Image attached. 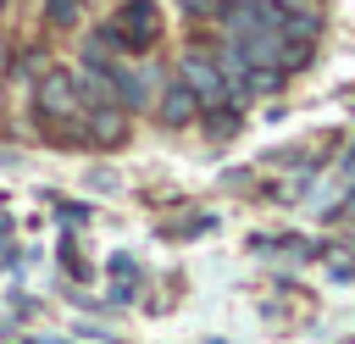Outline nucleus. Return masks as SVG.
<instances>
[{
    "label": "nucleus",
    "mask_w": 355,
    "mask_h": 344,
    "mask_svg": "<svg viewBox=\"0 0 355 344\" xmlns=\"http://www.w3.org/2000/svg\"><path fill=\"white\" fill-rule=\"evenodd\" d=\"M205 117V133L211 139H233L239 128H244V105L239 100H222V105H211V111H200Z\"/></svg>",
    "instance_id": "nucleus-8"
},
{
    "label": "nucleus",
    "mask_w": 355,
    "mask_h": 344,
    "mask_svg": "<svg viewBox=\"0 0 355 344\" xmlns=\"http://www.w3.org/2000/svg\"><path fill=\"white\" fill-rule=\"evenodd\" d=\"M161 67H150L144 55H122L116 67H111V89H116V105L128 111V117H139V111H150V100H155V89H161Z\"/></svg>",
    "instance_id": "nucleus-3"
},
{
    "label": "nucleus",
    "mask_w": 355,
    "mask_h": 344,
    "mask_svg": "<svg viewBox=\"0 0 355 344\" xmlns=\"http://www.w3.org/2000/svg\"><path fill=\"white\" fill-rule=\"evenodd\" d=\"M122 55H150L161 44V0H116V11L105 17Z\"/></svg>",
    "instance_id": "nucleus-1"
},
{
    "label": "nucleus",
    "mask_w": 355,
    "mask_h": 344,
    "mask_svg": "<svg viewBox=\"0 0 355 344\" xmlns=\"http://www.w3.org/2000/svg\"><path fill=\"white\" fill-rule=\"evenodd\" d=\"M283 39H288V33H277V28H255V33L239 39V50H244L250 67H277V61H283Z\"/></svg>",
    "instance_id": "nucleus-7"
},
{
    "label": "nucleus",
    "mask_w": 355,
    "mask_h": 344,
    "mask_svg": "<svg viewBox=\"0 0 355 344\" xmlns=\"http://www.w3.org/2000/svg\"><path fill=\"white\" fill-rule=\"evenodd\" d=\"M89 216H94V211H89L83 200H72V205H61V227H83Z\"/></svg>",
    "instance_id": "nucleus-11"
},
{
    "label": "nucleus",
    "mask_w": 355,
    "mask_h": 344,
    "mask_svg": "<svg viewBox=\"0 0 355 344\" xmlns=\"http://www.w3.org/2000/svg\"><path fill=\"white\" fill-rule=\"evenodd\" d=\"M211 6H216V0H183V11H189V17H211Z\"/></svg>",
    "instance_id": "nucleus-14"
},
{
    "label": "nucleus",
    "mask_w": 355,
    "mask_h": 344,
    "mask_svg": "<svg viewBox=\"0 0 355 344\" xmlns=\"http://www.w3.org/2000/svg\"><path fill=\"white\" fill-rule=\"evenodd\" d=\"M44 344H72V338H44Z\"/></svg>",
    "instance_id": "nucleus-15"
},
{
    "label": "nucleus",
    "mask_w": 355,
    "mask_h": 344,
    "mask_svg": "<svg viewBox=\"0 0 355 344\" xmlns=\"http://www.w3.org/2000/svg\"><path fill=\"white\" fill-rule=\"evenodd\" d=\"M83 128H94V133H89L94 150L128 144V111H122V105H94V111H83Z\"/></svg>",
    "instance_id": "nucleus-6"
},
{
    "label": "nucleus",
    "mask_w": 355,
    "mask_h": 344,
    "mask_svg": "<svg viewBox=\"0 0 355 344\" xmlns=\"http://www.w3.org/2000/svg\"><path fill=\"white\" fill-rule=\"evenodd\" d=\"M172 72H178V78L194 89L200 111H211V105H222V100H227V78H222V67L211 61V50H183Z\"/></svg>",
    "instance_id": "nucleus-4"
},
{
    "label": "nucleus",
    "mask_w": 355,
    "mask_h": 344,
    "mask_svg": "<svg viewBox=\"0 0 355 344\" xmlns=\"http://www.w3.org/2000/svg\"><path fill=\"white\" fill-rule=\"evenodd\" d=\"M6 11H11V0H0V17H6Z\"/></svg>",
    "instance_id": "nucleus-16"
},
{
    "label": "nucleus",
    "mask_w": 355,
    "mask_h": 344,
    "mask_svg": "<svg viewBox=\"0 0 355 344\" xmlns=\"http://www.w3.org/2000/svg\"><path fill=\"white\" fill-rule=\"evenodd\" d=\"M67 117H83V100H78V83L67 67H44L33 78V122H67Z\"/></svg>",
    "instance_id": "nucleus-2"
},
{
    "label": "nucleus",
    "mask_w": 355,
    "mask_h": 344,
    "mask_svg": "<svg viewBox=\"0 0 355 344\" xmlns=\"http://www.w3.org/2000/svg\"><path fill=\"white\" fill-rule=\"evenodd\" d=\"M133 289H139L133 277H122V283H111V300H105V311H111V305H128V300H133Z\"/></svg>",
    "instance_id": "nucleus-12"
},
{
    "label": "nucleus",
    "mask_w": 355,
    "mask_h": 344,
    "mask_svg": "<svg viewBox=\"0 0 355 344\" xmlns=\"http://www.w3.org/2000/svg\"><path fill=\"white\" fill-rule=\"evenodd\" d=\"M150 111H155V122H161V128H189V122H200V100H194V89H189L178 72H172V78H161V89H155Z\"/></svg>",
    "instance_id": "nucleus-5"
},
{
    "label": "nucleus",
    "mask_w": 355,
    "mask_h": 344,
    "mask_svg": "<svg viewBox=\"0 0 355 344\" xmlns=\"http://www.w3.org/2000/svg\"><path fill=\"white\" fill-rule=\"evenodd\" d=\"M44 22H50L55 33H61V28L72 33V28L83 22V0H44Z\"/></svg>",
    "instance_id": "nucleus-9"
},
{
    "label": "nucleus",
    "mask_w": 355,
    "mask_h": 344,
    "mask_svg": "<svg viewBox=\"0 0 355 344\" xmlns=\"http://www.w3.org/2000/svg\"><path fill=\"white\" fill-rule=\"evenodd\" d=\"M111 272H116V277H133L139 266H133V255H111Z\"/></svg>",
    "instance_id": "nucleus-13"
},
{
    "label": "nucleus",
    "mask_w": 355,
    "mask_h": 344,
    "mask_svg": "<svg viewBox=\"0 0 355 344\" xmlns=\"http://www.w3.org/2000/svg\"><path fill=\"white\" fill-rule=\"evenodd\" d=\"M44 67H50V55H44V50H22V55H11V72H6V78H22V83H33Z\"/></svg>",
    "instance_id": "nucleus-10"
}]
</instances>
